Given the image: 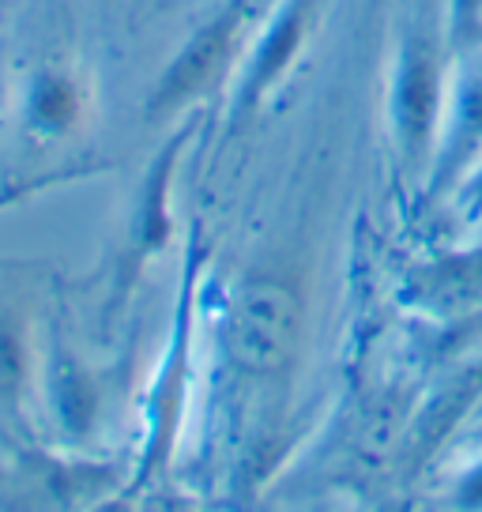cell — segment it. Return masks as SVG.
Instances as JSON below:
<instances>
[{"mask_svg": "<svg viewBox=\"0 0 482 512\" xmlns=\"http://www.w3.org/2000/svg\"><path fill=\"white\" fill-rule=\"evenodd\" d=\"M31 117L42 128H65L72 125V117L80 110V95H76V83L68 76L49 72L31 87V102H27Z\"/></svg>", "mask_w": 482, "mask_h": 512, "instance_id": "obj_5", "label": "cell"}, {"mask_svg": "<svg viewBox=\"0 0 482 512\" xmlns=\"http://www.w3.org/2000/svg\"><path fill=\"white\" fill-rule=\"evenodd\" d=\"M241 4H245V8L253 12V19H260L264 12H272V8L279 4V0H241Z\"/></svg>", "mask_w": 482, "mask_h": 512, "instance_id": "obj_7", "label": "cell"}, {"mask_svg": "<svg viewBox=\"0 0 482 512\" xmlns=\"http://www.w3.org/2000/svg\"><path fill=\"white\" fill-rule=\"evenodd\" d=\"M298 294L272 275L245 279L226 309V351L230 362L253 377H272L287 369L298 343Z\"/></svg>", "mask_w": 482, "mask_h": 512, "instance_id": "obj_2", "label": "cell"}, {"mask_svg": "<svg viewBox=\"0 0 482 512\" xmlns=\"http://www.w3.org/2000/svg\"><path fill=\"white\" fill-rule=\"evenodd\" d=\"M449 38L452 46H464L479 34L482 19V0H449Z\"/></svg>", "mask_w": 482, "mask_h": 512, "instance_id": "obj_6", "label": "cell"}, {"mask_svg": "<svg viewBox=\"0 0 482 512\" xmlns=\"http://www.w3.org/2000/svg\"><path fill=\"white\" fill-rule=\"evenodd\" d=\"M249 23H253V12L241 0H226L200 31L185 38V46L174 53V61L162 68L144 110L151 117H166V113L189 110L208 95H215L230 76V68L245 57L241 38H245Z\"/></svg>", "mask_w": 482, "mask_h": 512, "instance_id": "obj_1", "label": "cell"}, {"mask_svg": "<svg viewBox=\"0 0 482 512\" xmlns=\"http://www.w3.org/2000/svg\"><path fill=\"white\" fill-rule=\"evenodd\" d=\"M317 8H321V0H279L272 12L260 16L264 27H260L257 42L245 49V57H241L238 87H234V110H260L264 98L283 83V76L298 61V53L306 49L309 31L317 23Z\"/></svg>", "mask_w": 482, "mask_h": 512, "instance_id": "obj_4", "label": "cell"}, {"mask_svg": "<svg viewBox=\"0 0 482 512\" xmlns=\"http://www.w3.org/2000/svg\"><path fill=\"white\" fill-rule=\"evenodd\" d=\"M392 128L407 155H422L445 110V46L430 23H415L400 46L388 91Z\"/></svg>", "mask_w": 482, "mask_h": 512, "instance_id": "obj_3", "label": "cell"}]
</instances>
